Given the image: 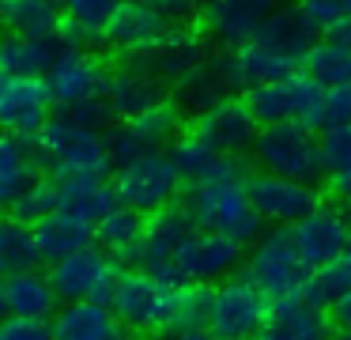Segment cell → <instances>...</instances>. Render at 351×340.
<instances>
[{"label":"cell","instance_id":"cell-46","mask_svg":"<svg viewBox=\"0 0 351 340\" xmlns=\"http://www.w3.org/2000/svg\"><path fill=\"white\" fill-rule=\"evenodd\" d=\"M332 321H336V329H351V291L332 306Z\"/></svg>","mask_w":351,"mask_h":340},{"label":"cell","instance_id":"cell-50","mask_svg":"<svg viewBox=\"0 0 351 340\" xmlns=\"http://www.w3.org/2000/svg\"><path fill=\"white\" fill-rule=\"evenodd\" d=\"M219 4H230V0H200V12H208V8H219Z\"/></svg>","mask_w":351,"mask_h":340},{"label":"cell","instance_id":"cell-32","mask_svg":"<svg viewBox=\"0 0 351 340\" xmlns=\"http://www.w3.org/2000/svg\"><path fill=\"white\" fill-rule=\"evenodd\" d=\"M144 231H147V216H140L129 204H117V208L95 227V242H99L114 261H132L136 249L144 246Z\"/></svg>","mask_w":351,"mask_h":340},{"label":"cell","instance_id":"cell-48","mask_svg":"<svg viewBox=\"0 0 351 340\" xmlns=\"http://www.w3.org/2000/svg\"><path fill=\"white\" fill-rule=\"evenodd\" d=\"M167 340H223V337H215L212 329H174L167 332Z\"/></svg>","mask_w":351,"mask_h":340},{"label":"cell","instance_id":"cell-28","mask_svg":"<svg viewBox=\"0 0 351 340\" xmlns=\"http://www.w3.org/2000/svg\"><path fill=\"white\" fill-rule=\"evenodd\" d=\"M49 321H53V340H110L121 329L114 310L95 299L61 302V310Z\"/></svg>","mask_w":351,"mask_h":340},{"label":"cell","instance_id":"cell-27","mask_svg":"<svg viewBox=\"0 0 351 340\" xmlns=\"http://www.w3.org/2000/svg\"><path fill=\"white\" fill-rule=\"evenodd\" d=\"M57 189H61V212H72L84 223L99 227L110 212L121 204L114 181L102 178V174H72V178H57Z\"/></svg>","mask_w":351,"mask_h":340},{"label":"cell","instance_id":"cell-16","mask_svg":"<svg viewBox=\"0 0 351 340\" xmlns=\"http://www.w3.org/2000/svg\"><path fill=\"white\" fill-rule=\"evenodd\" d=\"M215 60H219V72H223V80H227V91L230 95H242V98L250 95V91L265 87V83L291 80L295 72H302V65L280 57L276 49H268V45H261V42H245V45H238V49H223Z\"/></svg>","mask_w":351,"mask_h":340},{"label":"cell","instance_id":"cell-9","mask_svg":"<svg viewBox=\"0 0 351 340\" xmlns=\"http://www.w3.org/2000/svg\"><path fill=\"white\" fill-rule=\"evenodd\" d=\"M178 136H182V110L174 102H162L159 110H147L140 117L114 121L106 128V148L114 166H125L152 155V151H167Z\"/></svg>","mask_w":351,"mask_h":340},{"label":"cell","instance_id":"cell-37","mask_svg":"<svg viewBox=\"0 0 351 340\" xmlns=\"http://www.w3.org/2000/svg\"><path fill=\"white\" fill-rule=\"evenodd\" d=\"M53 212H61V189H57V178H46V174L38 181H31L8 204V216L19 219V223H31V227L42 223L46 216H53Z\"/></svg>","mask_w":351,"mask_h":340},{"label":"cell","instance_id":"cell-34","mask_svg":"<svg viewBox=\"0 0 351 340\" xmlns=\"http://www.w3.org/2000/svg\"><path fill=\"white\" fill-rule=\"evenodd\" d=\"M302 72L310 80H317L325 91L351 87V45H343L340 38H321L302 60Z\"/></svg>","mask_w":351,"mask_h":340},{"label":"cell","instance_id":"cell-39","mask_svg":"<svg viewBox=\"0 0 351 340\" xmlns=\"http://www.w3.org/2000/svg\"><path fill=\"white\" fill-rule=\"evenodd\" d=\"M212 302H215V284H185V287H178L174 329H208V321H212Z\"/></svg>","mask_w":351,"mask_h":340},{"label":"cell","instance_id":"cell-42","mask_svg":"<svg viewBox=\"0 0 351 340\" xmlns=\"http://www.w3.org/2000/svg\"><path fill=\"white\" fill-rule=\"evenodd\" d=\"M61 113L69 121H76V125H84V128H99V133H106V128L117 121L110 98H87V102H76V106H69V110H61Z\"/></svg>","mask_w":351,"mask_h":340},{"label":"cell","instance_id":"cell-6","mask_svg":"<svg viewBox=\"0 0 351 340\" xmlns=\"http://www.w3.org/2000/svg\"><path fill=\"white\" fill-rule=\"evenodd\" d=\"M110 181H114L121 204L136 208L140 216H155V212L178 204V196L185 189L182 170L174 166V159L167 151H152V155L136 159V163L114 166Z\"/></svg>","mask_w":351,"mask_h":340},{"label":"cell","instance_id":"cell-14","mask_svg":"<svg viewBox=\"0 0 351 340\" xmlns=\"http://www.w3.org/2000/svg\"><path fill=\"white\" fill-rule=\"evenodd\" d=\"M170 30L174 27L147 0H121L117 15L110 19L106 34H102V45L121 53L125 60H136V57H147V53L159 49L170 38Z\"/></svg>","mask_w":351,"mask_h":340},{"label":"cell","instance_id":"cell-7","mask_svg":"<svg viewBox=\"0 0 351 340\" xmlns=\"http://www.w3.org/2000/svg\"><path fill=\"white\" fill-rule=\"evenodd\" d=\"M272 317V299L250 280V272H234L230 280L215 284L212 321L208 329L223 340H253L268 329Z\"/></svg>","mask_w":351,"mask_h":340},{"label":"cell","instance_id":"cell-43","mask_svg":"<svg viewBox=\"0 0 351 340\" xmlns=\"http://www.w3.org/2000/svg\"><path fill=\"white\" fill-rule=\"evenodd\" d=\"M0 340H53V321H46V317H8L4 314Z\"/></svg>","mask_w":351,"mask_h":340},{"label":"cell","instance_id":"cell-8","mask_svg":"<svg viewBox=\"0 0 351 340\" xmlns=\"http://www.w3.org/2000/svg\"><path fill=\"white\" fill-rule=\"evenodd\" d=\"M325 95L317 80H310L306 72H295L291 80H276L265 87L250 91L245 102H250L253 117L265 125H283V121H295L306 128H321V113H325Z\"/></svg>","mask_w":351,"mask_h":340},{"label":"cell","instance_id":"cell-17","mask_svg":"<svg viewBox=\"0 0 351 340\" xmlns=\"http://www.w3.org/2000/svg\"><path fill=\"white\" fill-rule=\"evenodd\" d=\"M72 49H84V38L69 23L57 34H8L0 45V68L8 76H49Z\"/></svg>","mask_w":351,"mask_h":340},{"label":"cell","instance_id":"cell-31","mask_svg":"<svg viewBox=\"0 0 351 340\" xmlns=\"http://www.w3.org/2000/svg\"><path fill=\"white\" fill-rule=\"evenodd\" d=\"M42 170L46 166H42L38 144L4 133V140H0V201L12 204L31 181L42 178Z\"/></svg>","mask_w":351,"mask_h":340},{"label":"cell","instance_id":"cell-23","mask_svg":"<svg viewBox=\"0 0 351 340\" xmlns=\"http://www.w3.org/2000/svg\"><path fill=\"white\" fill-rule=\"evenodd\" d=\"M0 306L8 317H53L61 310V295H57L49 272H12L0 280Z\"/></svg>","mask_w":351,"mask_h":340},{"label":"cell","instance_id":"cell-10","mask_svg":"<svg viewBox=\"0 0 351 340\" xmlns=\"http://www.w3.org/2000/svg\"><path fill=\"white\" fill-rule=\"evenodd\" d=\"M121 264L106 253V249L95 242L91 249H80V253L64 257V261L49 264V280H53L61 302H106L110 306V295H114L117 280H121Z\"/></svg>","mask_w":351,"mask_h":340},{"label":"cell","instance_id":"cell-38","mask_svg":"<svg viewBox=\"0 0 351 340\" xmlns=\"http://www.w3.org/2000/svg\"><path fill=\"white\" fill-rule=\"evenodd\" d=\"M348 291H351V264L343 261V257H340V261H332V264L313 269L310 280H306V287H302L306 299L317 302V306H325V310H332Z\"/></svg>","mask_w":351,"mask_h":340},{"label":"cell","instance_id":"cell-30","mask_svg":"<svg viewBox=\"0 0 351 340\" xmlns=\"http://www.w3.org/2000/svg\"><path fill=\"white\" fill-rule=\"evenodd\" d=\"M223 98H230V91H227V80H223L215 57L204 60L200 68H193V72H185L178 83H170V102L182 113H189V117H200L204 110L219 106Z\"/></svg>","mask_w":351,"mask_h":340},{"label":"cell","instance_id":"cell-19","mask_svg":"<svg viewBox=\"0 0 351 340\" xmlns=\"http://www.w3.org/2000/svg\"><path fill=\"white\" fill-rule=\"evenodd\" d=\"M174 166L182 170L185 185H204V181H250V163L245 155H223L212 144H204L193 128H185L167 148Z\"/></svg>","mask_w":351,"mask_h":340},{"label":"cell","instance_id":"cell-26","mask_svg":"<svg viewBox=\"0 0 351 340\" xmlns=\"http://www.w3.org/2000/svg\"><path fill=\"white\" fill-rule=\"evenodd\" d=\"M136 60H144V65L152 68V72H159L167 83H178L185 72H193V68H200L204 60H212V49H208L204 30L174 27L170 38L159 45V49L147 53V57H136Z\"/></svg>","mask_w":351,"mask_h":340},{"label":"cell","instance_id":"cell-2","mask_svg":"<svg viewBox=\"0 0 351 340\" xmlns=\"http://www.w3.org/2000/svg\"><path fill=\"white\" fill-rule=\"evenodd\" d=\"M197 216L200 231H215L227 238L253 246L265 234V219L253 208L245 181H204V185H189V201H185Z\"/></svg>","mask_w":351,"mask_h":340},{"label":"cell","instance_id":"cell-40","mask_svg":"<svg viewBox=\"0 0 351 340\" xmlns=\"http://www.w3.org/2000/svg\"><path fill=\"white\" fill-rule=\"evenodd\" d=\"M321 159H325V174L351 170V125H336V128H321Z\"/></svg>","mask_w":351,"mask_h":340},{"label":"cell","instance_id":"cell-21","mask_svg":"<svg viewBox=\"0 0 351 340\" xmlns=\"http://www.w3.org/2000/svg\"><path fill=\"white\" fill-rule=\"evenodd\" d=\"M295 231V242L302 249V257L310 261V269H321V264H332L343 257L348 249V234H351V216L340 208V204H325L321 201L302 223L291 227Z\"/></svg>","mask_w":351,"mask_h":340},{"label":"cell","instance_id":"cell-29","mask_svg":"<svg viewBox=\"0 0 351 340\" xmlns=\"http://www.w3.org/2000/svg\"><path fill=\"white\" fill-rule=\"evenodd\" d=\"M34 238H38L42 261L57 264V261H64V257L80 253V249H91L95 246V227L84 223L80 216H72V212H53V216H46L42 223H34Z\"/></svg>","mask_w":351,"mask_h":340},{"label":"cell","instance_id":"cell-4","mask_svg":"<svg viewBox=\"0 0 351 340\" xmlns=\"http://www.w3.org/2000/svg\"><path fill=\"white\" fill-rule=\"evenodd\" d=\"M253 163L268 174L280 178H295V181H310L317 185L325 178V159H321V133L295 121L283 125H265L253 148Z\"/></svg>","mask_w":351,"mask_h":340},{"label":"cell","instance_id":"cell-51","mask_svg":"<svg viewBox=\"0 0 351 340\" xmlns=\"http://www.w3.org/2000/svg\"><path fill=\"white\" fill-rule=\"evenodd\" d=\"M332 340H351V329H336V332H332Z\"/></svg>","mask_w":351,"mask_h":340},{"label":"cell","instance_id":"cell-13","mask_svg":"<svg viewBox=\"0 0 351 340\" xmlns=\"http://www.w3.org/2000/svg\"><path fill=\"white\" fill-rule=\"evenodd\" d=\"M189 128L204 144H212L215 151H223V155H245V151L253 155L257 136H261V121L253 117L250 102L242 95H230L219 106L204 110L200 117H189Z\"/></svg>","mask_w":351,"mask_h":340},{"label":"cell","instance_id":"cell-20","mask_svg":"<svg viewBox=\"0 0 351 340\" xmlns=\"http://www.w3.org/2000/svg\"><path fill=\"white\" fill-rule=\"evenodd\" d=\"M280 0H230V4L208 8L200 12V30L208 34V42H215L219 49H238V45L253 42L257 30L280 12Z\"/></svg>","mask_w":351,"mask_h":340},{"label":"cell","instance_id":"cell-52","mask_svg":"<svg viewBox=\"0 0 351 340\" xmlns=\"http://www.w3.org/2000/svg\"><path fill=\"white\" fill-rule=\"evenodd\" d=\"M253 340H283V337H276L272 329H265V332H261V337H253Z\"/></svg>","mask_w":351,"mask_h":340},{"label":"cell","instance_id":"cell-36","mask_svg":"<svg viewBox=\"0 0 351 340\" xmlns=\"http://www.w3.org/2000/svg\"><path fill=\"white\" fill-rule=\"evenodd\" d=\"M121 0H61V12L64 23L76 30L84 42H102L110 19L117 15Z\"/></svg>","mask_w":351,"mask_h":340},{"label":"cell","instance_id":"cell-5","mask_svg":"<svg viewBox=\"0 0 351 340\" xmlns=\"http://www.w3.org/2000/svg\"><path fill=\"white\" fill-rule=\"evenodd\" d=\"M174 306H178V287H167L144 269H125L110 295V310L117 321L129 325L132 332H170L174 329Z\"/></svg>","mask_w":351,"mask_h":340},{"label":"cell","instance_id":"cell-18","mask_svg":"<svg viewBox=\"0 0 351 340\" xmlns=\"http://www.w3.org/2000/svg\"><path fill=\"white\" fill-rule=\"evenodd\" d=\"M245 253L250 249L242 242L227 238L215 231H197L182 249H178V264L189 276V284H223L234 272L245 269Z\"/></svg>","mask_w":351,"mask_h":340},{"label":"cell","instance_id":"cell-22","mask_svg":"<svg viewBox=\"0 0 351 340\" xmlns=\"http://www.w3.org/2000/svg\"><path fill=\"white\" fill-rule=\"evenodd\" d=\"M162 102H170V83L159 72H152L144 60H125L114 72L110 106H114L117 121H129V117H140L147 110H159Z\"/></svg>","mask_w":351,"mask_h":340},{"label":"cell","instance_id":"cell-33","mask_svg":"<svg viewBox=\"0 0 351 340\" xmlns=\"http://www.w3.org/2000/svg\"><path fill=\"white\" fill-rule=\"evenodd\" d=\"M0 19L8 34H57L64 27L61 0H0Z\"/></svg>","mask_w":351,"mask_h":340},{"label":"cell","instance_id":"cell-49","mask_svg":"<svg viewBox=\"0 0 351 340\" xmlns=\"http://www.w3.org/2000/svg\"><path fill=\"white\" fill-rule=\"evenodd\" d=\"M328 38H340L343 45H351V23H343V27H336V30H332V34H328Z\"/></svg>","mask_w":351,"mask_h":340},{"label":"cell","instance_id":"cell-15","mask_svg":"<svg viewBox=\"0 0 351 340\" xmlns=\"http://www.w3.org/2000/svg\"><path fill=\"white\" fill-rule=\"evenodd\" d=\"M114 72L106 57L91 49H72L69 57H61V65L46 76L49 91H53L57 110H69L76 102H87V98H110V83H114Z\"/></svg>","mask_w":351,"mask_h":340},{"label":"cell","instance_id":"cell-35","mask_svg":"<svg viewBox=\"0 0 351 340\" xmlns=\"http://www.w3.org/2000/svg\"><path fill=\"white\" fill-rule=\"evenodd\" d=\"M38 261H42V249H38V238H34V227L8 216L4 227H0V269H4V276L31 272L38 269Z\"/></svg>","mask_w":351,"mask_h":340},{"label":"cell","instance_id":"cell-12","mask_svg":"<svg viewBox=\"0 0 351 340\" xmlns=\"http://www.w3.org/2000/svg\"><path fill=\"white\" fill-rule=\"evenodd\" d=\"M245 189H250V201H253V208L261 212V219L272 223V227L302 223V219L321 204L317 185L295 181V178H280V174H268V170L250 174Z\"/></svg>","mask_w":351,"mask_h":340},{"label":"cell","instance_id":"cell-47","mask_svg":"<svg viewBox=\"0 0 351 340\" xmlns=\"http://www.w3.org/2000/svg\"><path fill=\"white\" fill-rule=\"evenodd\" d=\"M328 189H332L336 201H348V204H351V170H348V174H336V178H328Z\"/></svg>","mask_w":351,"mask_h":340},{"label":"cell","instance_id":"cell-3","mask_svg":"<svg viewBox=\"0 0 351 340\" xmlns=\"http://www.w3.org/2000/svg\"><path fill=\"white\" fill-rule=\"evenodd\" d=\"M245 272L250 280L268 295V299H287V295H298L310 280V261L302 257L295 242V231L291 227H272L265 231L245 253Z\"/></svg>","mask_w":351,"mask_h":340},{"label":"cell","instance_id":"cell-11","mask_svg":"<svg viewBox=\"0 0 351 340\" xmlns=\"http://www.w3.org/2000/svg\"><path fill=\"white\" fill-rule=\"evenodd\" d=\"M53 91L46 76H0V125L4 133L38 140L53 121Z\"/></svg>","mask_w":351,"mask_h":340},{"label":"cell","instance_id":"cell-41","mask_svg":"<svg viewBox=\"0 0 351 340\" xmlns=\"http://www.w3.org/2000/svg\"><path fill=\"white\" fill-rule=\"evenodd\" d=\"M306 12V19L321 30V34H332L336 27L351 23V0H295Z\"/></svg>","mask_w":351,"mask_h":340},{"label":"cell","instance_id":"cell-25","mask_svg":"<svg viewBox=\"0 0 351 340\" xmlns=\"http://www.w3.org/2000/svg\"><path fill=\"white\" fill-rule=\"evenodd\" d=\"M253 42L268 45V49H276L280 57L302 65L306 53H310L313 45L321 42V30L313 27L310 19H306V12H302L298 4H283L280 12H276L272 19H268L265 27L257 30V38H253Z\"/></svg>","mask_w":351,"mask_h":340},{"label":"cell","instance_id":"cell-45","mask_svg":"<svg viewBox=\"0 0 351 340\" xmlns=\"http://www.w3.org/2000/svg\"><path fill=\"white\" fill-rule=\"evenodd\" d=\"M351 125V87H336L325 95V113H321V128Z\"/></svg>","mask_w":351,"mask_h":340},{"label":"cell","instance_id":"cell-24","mask_svg":"<svg viewBox=\"0 0 351 340\" xmlns=\"http://www.w3.org/2000/svg\"><path fill=\"white\" fill-rule=\"evenodd\" d=\"M268 329L283 340H332L336 321H332V310L317 306V302H310L298 291V295H287V299L272 302Z\"/></svg>","mask_w":351,"mask_h":340},{"label":"cell","instance_id":"cell-1","mask_svg":"<svg viewBox=\"0 0 351 340\" xmlns=\"http://www.w3.org/2000/svg\"><path fill=\"white\" fill-rule=\"evenodd\" d=\"M38 155L53 178H72V174H102L106 178L114 170V159L106 148V133L99 128H84L69 121L64 113H53L38 140Z\"/></svg>","mask_w":351,"mask_h":340},{"label":"cell","instance_id":"cell-53","mask_svg":"<svg viewBox=\"0 0 351 340\" xmlns=\"http://www.w3.org/2000/svg\"><path fill=\"white\" fill-rule=\"evenodd\" d=\"M343 261L351 264V234H348V249H343Z\"/></svg>","mask_w":351,"mask_h":340},{"label":"cell","instance_id":"cell-44","mask_svg":"<svg viewBox=\"0 0 351 340\" xmlns=\"http://www.w3.org/2000/svg\"><path fill=\"white\" fill-rule=\"evenodd\" d=\"M170 27H193V19L200 15V0H147Z\"/></svg>","mask_w":351,"mask_h":340}]
</instances>
